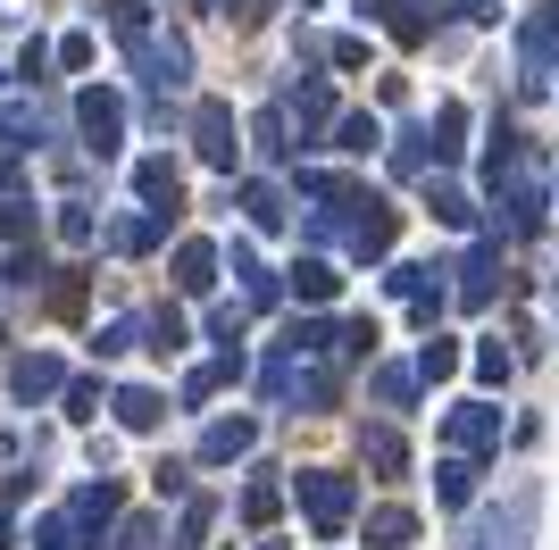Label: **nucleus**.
I'll use <instances>...</instances> for the list:
<instances>
[]
</instances>
